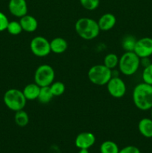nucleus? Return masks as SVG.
<instances>
[{
  "label": "nucleus",
  "instance_id": "f257e3e1",
  "mask_svg": "<svg viewBox=\"0 0 152 153\" xmlns=\"http://www.w3.org/2000/svg\"><path fill=\"white\" fill-rule=\"evenodd\" d=\"M134 104L141 111L150 110L152 108V85L145 82L136 85L132 94Z\"/></svg>",
  "mask_w": 152,
  "mask_h": 153
},
{
  "label": "nucleus",
  "instance_id": "f03ea898",
  "mask_svg": "<svg viewBox=\"0 0 152 153\" xmlns=\"http://www.w3.org/2000/svg\"><path fill=\"white\" fill-rule=\"evenodd\" d=\"M75 29L79 37L86 40L96 38L101 31L98 22L88 17H82L77 19L75 25Z\"/></svg>",
  "mask_w": 152,
  "mask_h": 153
},
{
  "label": "nucleus",
  "instance_id": "7ed1b4c3",
  "mask_svg": "<svg viewBox=\"0 0 152 153\" xmlns=\"http://www.w3.org/2000/svg\"><path fill=\"white\" fill-rule=\"evenodd\" d=\"M140 65V58L134 52H125L119 58V68L127 76L135 74Z\"/></svg>",
  "mask_w": 152,
  "mask_h": 153
},
{
  "label": "nucleus",
  "instance_id": "20e7f679",
  "mask_svg": "<svg viewBox=\"0 0 152 153\" xmlns=\"http://www.w3.org/2000/svg\"><path fill=\"white\" fill-rule=\"evenodd\" d=\"M3 100L6 107L15 112L24 109L27 102L22 91L16 88L7 90L4 93Z\"/></svg>",
  "mask_w": 152,
  "mask_h": 153
},
{
  "label": "nucleus",
  "instance_id": "39448f33",
  "mask_svg": "<svg viewBox=\"0 0 152 153\" xmlns=\"http://www.w3.org/2000/svg\"><path fill=\"white\" fill-rule=\"evenodd\" d=\"M113 77L112 70L104 64L92 66L88 71V79L91 83L98 86L106 85Z\"/></svg>",
  "mask_w": 152,
  "mask_h": 153
},
{
  "label": "nucleus",
  "instance_id": "423d86ee",
  "mask_svg": "<svg viewBox=\"0 0 152 153\" xmlns=\"http://www.w3.org/2000/svg\"><path fill=\"white\" fill-rule=\"evenodd\" d=\"M55 73L53 67L49 64H41L34 73V82L40 87L50 86L54 82Z\"/></svg>",
  "mask_w": 152,
  "mask_h": 153
},
{
  "label": "nucleus",
  "instance_id": "0eeeda50",
  "mask_svg": "<svg viewBox=\"0 0 152 153\" xmlns=\"http://www.w3.org/2000/svg\"><path fill=\"white\" fill-rule=\"evenodd\" d=\"M30 49L33 55L43 58L51 53L50 41L42 36L34 37L30 43Z\"/></svg>",
  "mask_w": 152,
  "mask_h": 153
},
{
  "label": "nucleus",
  "instance_id": "6e6552de",
  "mask_svg": "<svg viewBox=\"0 0 152 153\" xmlns=\"http://www.w3.org/2000/svg\"><path fill=\"white\" fill-rule=\"evenodd\" d=\"M106 85L109 94L113 98H122L126 94V85L121 78L117 76L112 77Z\"/></svg>",
  "mask_w": 152,
  "mask_h": 153
},
{
  "label": "nucleus",
  "instance_id": "1a4fd4ad",
  "mask_svg": "<svg viewBox=\"0 0 152 153\" xmlns=\"http://www.w3.org/2000/svg\"><path fill=\"white\" fill-rule=\"evenodd\" d=\"M134 52L140 58H148L152 55V38L142 37L137 40Z\"/></svg>",
  "mask_w": 152,
  "mask_h": 153
},
{
  "label": "nucleus",
  "instance_id": "9d476101",
  "mask_svg": "<svg viewBox=\"0 0 152 153\" xmlns=\"http://www.w3.org/2000/svg\"><path fill=\"white\" fill-rule=\"evenodd\" d=\"M8 10L13 16L21 18L28 14V4L25 0H10Z\"/></svg>",
  "mask_w": 152,
  "mask_h": 153
},
{
  "label": "nucleus",
  "instance_id": "9b49d317",
  "mask_svg": "<svg viewBox=\"0 0 152 153\" xmlns=\"http://www.w3.org/2000/svg\"><path fill=\"white\" fill-rule=\"evenodd\" d=\"M95 143V136L92 133L84 131L81 132L76 136L75 144L78 148L80 149H87L92 147Z\"/></svg>",
  "mask_w": 152,
  "mask_h": 153
},
{
  "label": "nucleus",
  "instance_id": "f8f14e48",
  "mask_svg": "<svg viewBox=\"0 0 152 153\" xmlns=\"http://www.w3.org/2000/svg\"><path fill=\"white\" fill-rule=\"evenodd\" d=\"M116 23V18L113 13H107L103 14L98 21L101 31H107L111 30Z\"/></svg>",
  "mask_w": 152,
  "mask_h": 153
},
{
  "label": "nucleus",
  "instance_id": "ddd939ff",
  "mask_svg": "<svg viewBox=\"0 0 152 153\" xmlns=\"http://www.w3.org/2000/svg\"><path fill=\"white\" fill-rule=\"evenodd\" d=\"M19 22L22 26V31L26 32H34L38 27V22L36 18L29 14H26L21 17Z\"/></svg>",
  "mask_w": 152,
  "mask_h": 153
},
{
  "label": "nucleus",
  "instance_id": "4468645a",
  "mask_svg": "<svg viewBox=\"0 0 152 153\" xmlns=\"http://www.w3.org/2000/svg\"><path fill=\"white\" fill-rule=\"evenodd\" d=\"M51 52L55 54H62L66 51L68 43L63 37H55L50 41Z\"/></svg>",
  "mask_w": 152,
  "mask_h": 153
},
{
  "label": "nucleus",
  "instance_id": "2eb2a0df",
  "mask_svg": "<svg viewBox=\"0 0 152 153\" xmlns=\"http://www.w3.org/2000/svg\"><path fill=\"white\" fill-rule=\"evenodd\" d=\"M138 129L143 137H152V119L145 117L140 120L138 123Z\"/></svg>",
  "mask_w": 152,
  "mask_h": 153
},
{
  "label": "nucleus",
  "instance_id": "dca6fc26",
  "mask_svg": "<svg viewBox=\"0 0 152 153\" xmlns=\"http://www.w3.org/2000/svg\"><path fill=\"white\" fill-rule=\"evenodd\" d=\"M40 87L34 82V83H31L27 85L24 88L22 93H23L27 101L28 100L32 101V100H37L39 94H40Z\"/></svg>",
  "mask_w": 152,
  "mask_h": 153
},
{
  "label": "nucleus",
  "instance_id": "f3484780",
  "mask_svg": "<svg viewBox=\"0 0 152 153\" xmlns=\"http://www.w3.org/2000/svg\"><path fill=\"white\" fill-rule=\"evenodd\" d=\"M54 96L49 86L40 87V94H39L37 100L42 104H47L50 102L53 99Z\"/></svg>",
  "mask_w": 152,
  "mask_h": 153
},
{
  "label": "nucleus",
  "instance_id": "a211bd4d",
  "mask_svg": "<svg viewBox=\"0 0 152 153\" xmlns=\"http://www.w3.org/2000/svg\"><path fill=\"white\" fill-rule=\"evenodd\" d=\"M14 122L18 126L25 127L29 123V116L28 113L22 109L15 112Z\"/></svg>",
  "mask_w": 152,
  "mask_h": 153
},
{
  "label": "nucleus",
  "instance_id": "6ab92c4d",
  "mask_svg": "<svg viewBox=\"0 0 152 153\" xmlns=\"http://www.w3.org/2000/svg\"><path fill=\"white\" fill-rule=\"evenodd\" d=\"M119 148L115 142L112 140L104 141L100 146L101 153H119Z\"/></svg>",
  "mask_w": 152,
  "mask_h": 153
},
{
  "label": "nucleus",
  "instance_id": "aec40b11",
  "mask_svg": "<svg viewBox=\"0 0 152 153\" xmlns=\"http://www.w3.org/2000/svg\"><path fill=\"white\" fill-rule=\"evenodd\" d=\"M119 58L118 55L115 53H109L104 57V66L109 68L110 70H113V69L116 68L118 65H119Z\"/></svg>",
  "mask_w": 152,
  "mask_h": 153
},
{
  "label": "nucleus",
  "instance_id": "412c9836",
  "mask_svg": "<svg viewBox=\"0 0 152 153\" xmlns=\"http://www.w3.org/2000/svg\"><path fill=\"white\" fill-rule=\"evenodd\" d=\"M137 39L132 35H127L122 40V47L125 52H134Z\"/></svg>",
  "mask_w": 152,
  "mask_h": 153
},
{
  "label": "nucleus",
  "instance_id": "4be33fe9",
  "mask_svg": "<svg viewBox=\"0 0 152 153\" xmlns=\"http://www.w3.org/2000/svg\"><path fill=\"white\" fill-rule=\"evenodd\" d=\"M49 87H50V89L52 91V93L54 97L62 96L64 94V92H65V85L62 82H60V81L54 82Z\"/></svg>",
  "mask_w": 152,
  "mask_h": 153
},
{
  "label": "nucleus",
  "instance_id": "5701e85b",
  "mask_svg": "<svg viewBox=\"0 0 152 153\" xmlns=\"http://www.w3.org/2000/svg\"><path fill=\"white\" fill-rule=\"evenodd\" d=\"M7 31L11 35H19L22 31V28L20 25V22L16 20L9 21V23L7 27Z\"/></svg>",
  "mask_w": 152,
  "mask_h": 153
},
{
  "label": "nucleus",
  "instance_id": "b1692460",
  "mask_svg": "<svg viewBox=\"0 0 152 153\" xmlns=\"http://www.w3.org/2000/svg\"><path fill=\"white\" fill-rule=\"evenodd\" d=\"M143 82L152 85V63L145 67L142 74Z\"/></svg>",
  "mask_w": 152,
  "mask_h": 153
},
{
  "label": "nucleus",
  "instance_id": "393cba45",
  "mask_svg": "<svg viewBox=\"0 0 152 153\" xmlns=\"http://www.w3.org/2000/svg\"><path fill=\"white\" fill-rule=\"evenodd\" d=\"M80 4L87 10H94L98 7L100 0H79Z\"/></svg>",
  "mask_w": 152,
  "mask_h": 153
},
{
  "label": "nucleus",
  "instance_id": "a878e982",
  "mask_svg": "<svg viewBox=\"0 0 152 153\" xmlns=\"http://www.w3.org/2000/svg\"><path fill=\"white\" fill-rule=\"evenodd\" d=\"M9 23L8 18L2 12L0 11V32L7 30V25Z\"/></svg>",
  "mask_w": 152,
  "mask_h": 153
},
{
  "label": "nucleus",
  "instance_id": "bb28decb",
  "mask_svg": "<svg viewBox=\"0 0 152 153\" xmlns=\"http://www.w3.org/2000/svg\"><path fill=\"white\" fill-rule=\"evenodd\" d=\"M119 153H141L138 147L135 146H127L119 149Z\"/></svg>",
  "mask_w": 152,
  "mask_h": 153
},
{
  "label": "nucleus",
  "instance_id": "cd10ccee",
  "mask_svg": "<svg viewBox=\"0 0 152 153\" xmlns=\"http://www.w3.org/2000/svg\"><path fill=\"white\" fill-rule=\"evenodd\" d=\"M78 153H89L87 149H80Z\"/></svg>",
  "mask_w": 152,
  "mask_h": 153
},
{
  "label": "nucleus",
  "instance_id": "c85d7f7f",
  "mask_svg": "<svg viewBox=\"0 0 152 153\" xmlns=\"http://www.w3.org/2000/svg\"><path fill=\"white\" fill-rule=\"evenodd\" d=\"M151 119H152V108H151Z\"/></svg>",
  "mask_w": 152,
  "mask_h": 153
}]
</instances>
